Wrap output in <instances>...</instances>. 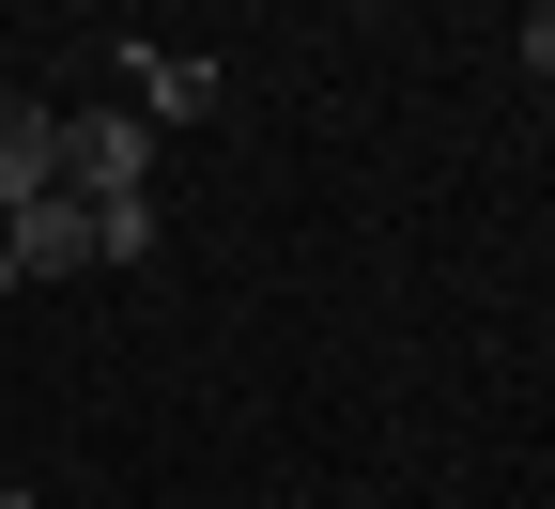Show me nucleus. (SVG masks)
I'll return each mask as SVG.
<instances>
[{"mask_svg":"<svg viewBox=\"0 0 555 509\" xmlns=\"http://www.w3.org/2000/svg\"><path fill=\"white\" fill-rule=\"evenodd\" d=\"M0 247H16V278H78V263H93V201L47 186L31 216H0Z\"/></svg>","mask_w":555,"mask_h":509,"instance_id":"nucleus-2","label":"nucleus"},{"mask_svg":"<svg viewBox=\"0 0 555 509\" xmlns=\"http://www.w3.org/2000/svg\"><path fill=\"white\" fill-rule=\"evenodd\" d=\"M93 263H155V201H93Z\"/></svg>","mask_w":555,"mask_h":509,"instance_id":"nucleus-5","label":"nucleus"},{"mask_svg":"<svg viewBox=\"0 0 555 509\" xmlns=\"http://www.w3.org/2000/svg\"><path fill=\"white\" fill-rule=\"evenodd\" d=\"M62 186L78 201H155V124L139 109H62Z\"/></svg>","mask_w":555,"mask_h":509,"instance_id":"nucleus-1","label":"nucleus"},{"mask_svg":"<svg viewBox=\"0 0 555 509\" xmlns=\"http://www.w3.org/2000/svg\"><path fill=\"white\" fill-rule=\"evenodd\" d=\"M139 109H170V124L217 109V62H139Z\"/></svg>","mask_w":555,"mask_h":509,"instance_id":"nucleus-4","label":"nucleus"},{"mask_svg":"<svg viewBox=\"0 0 555 509\" xmlns=\"http://www.w3.org/2000/svg\"><path fill=\"white\" fill-rule=\"evenodd\" d=\"M525 62H540V78H555V0H540V16H525Z\"/></svg>","mask_w":555,"mask_h":509,"instance_id":"nucleus-6","label":"nucleus"},{"mask_svg":"<svg viewBox=\"0 0 555 509\" xmlns=\"http://www.w3.org/2000/svg\"><path fill=\"white\" fill-rule=\"evenodd\" d=\"M62 186V109H31V93H0V216H31Z\"/></svg>","mask_w":555,"mask_h":509,"instance_id":"nucleus-3","label":"nucleus"},{"mask_svg":"<svg viewBox=\"0 0 555 509\" xmlns=\"http://www.w3.org/2000/svg\"><path fill=\"white\" fill-rule=\"evenodd\" d=\"M0 294H16V247H0Z\"/></svg>","mask_w":555,"mask_h":509,"instance_id":"nucleus-7","label":"nucleus"}]
</instances>
